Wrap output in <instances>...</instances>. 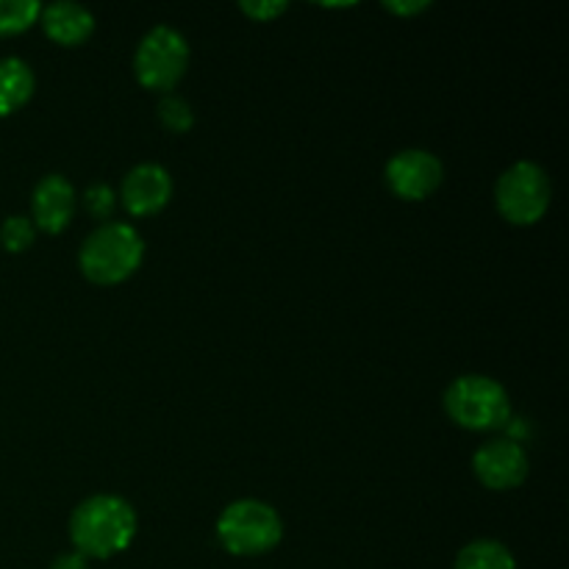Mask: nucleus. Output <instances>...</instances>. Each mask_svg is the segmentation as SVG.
<instances>
[{
    "label": "nucleus",
    "mask_w": 569,
    "mask_h": 569,
    "mask_svg": "<svg viewBox=\"0 0 569 569\" xmlns=\"http://www.w3.org/2000/svg\"><path fill=\"white\" fill-rule=\"evenodd\" d=\"M137 537V511L117 495L87 498L70 517V539L83 559H111Z\"/></svg>",
    "instance_id": "f257e3e1"
},
{
    "label": "nucleus",
    "mask_w": 569,
    "mask_h": 569,
    "mask_svg": "<svg viewBox=\"0 0 569 569\" xmlns=\"http://www.w3.org/2000/svg\"><path fill=\"white\" fill-rule=\"evenodd\" d=\"M144 256V242L139 231L128 222H106L83 242L78 264L92 283L114 287L139 270Z\"/></svg>",
    "instance_id": "f03ea898"
},
{
    "label": "nucleus",
    "mask_w": 569,
    "mask_h": 569,
    "mask_svg": "<svg viewBox=\"0 0 569 569\" xmlns=\"http://www.w3.org/2000/svg\"><path fill=\"white\" fill-rule=\"evenodd\" d=\"M445 411L467 431H500L511 420V400L495 378L461 376L445 392Z\"/></svg>",
    "instance_id": "7ed1b4c3"
},
{
    "label": "nucleus",
    "mask_w": 569,
    "mask_h": 569,
    "mask_svg": "<svg viewBox=\"0 0 569 569\" xmlns=\"http://www.w3.org/2000/svg\"><path fill=\"white\" fill-rule=\"evenodd\" d=\"M283 522L270 503L237 500L217 520V539L231 556H264L281 542Z\"/></svg>",
    "instance_id": "20e7f679"
},
{
    "label": "nucleus",
    "mask_w": 569,
    "mask_h": 569,
    "mask_svg": "<svg viewBox=\"0 0 569 569\" xmlns=\"http://www.w3.org/2000/svg\"><path fill=\"white\" fill-rule=\"evenodd\" d=\"M550 178L537 161H517L495 183V203L511 226H533L550 206Z\"/></svg>",
    "instance_id": "39448f33"
},
{
    "label": "nucleus",
    "mask_w": 569,
    "mask_h": 569,
    "mask_svg": "<svg viewBox=\"0 0 569 569\" xmlns=\"http://www.w3.org/2000/svg\"><path fill=\"white\" fill-rule=\"evenodd\" d=\"M189 64V44L181 31L170 26H156L139 42L133 56V72L144 89L170 92L183 78Z\"/></svg>",
    "instance_id": "423d86ee"
},
{
    "label": "nucleus",
    "mask_w": 569,
    "mask_h": 569,
    "mask_svg": "<svg viewBox=\"0 0 569 569\" xmlns=\"http://www.w3.org/2000/svg\"><path fill=\"white\" fill-rule=\"evenodd\" d=\"M387 183L398 198L426 200L442 183V161L422 148L400 150L387 164Z\"/></svg>",
    "instance_id": "0eeeda50"
},
{
    "label": "nucleus",
    "mask_w": 569,
    "mask_h": 569,
    "mask_svg": "<svg viewBox=\"0 0 569 569\" xmlns=\"http://www.w3.org/2000/svg\"><path fill=\"white\" fill-rule=\"evenodd\" d=\"M472 472L492 492H509L528 478V456L515 439H495L476 450Z\"/></svg>",
    "instance_id": "6e6552de"
},
{
    "label": "nucleus",
    "mask_w": 569,
    "mask_h": 569,
    "mask_svg": "<svg viewBox=\"0 0 569 569\" xmlns=\"http://www.w3.org/2000/svg\"><path fill=\"white\" fill-rule=\"evenodd\" d=\"M172 198V178L161 164H137L120 187V200L133 217H148L164 209Z\"/></svg>",
    "instance_id": "1a4fd4ad"
},
{
    "label": "nucleus",
    "mask_w": 569,
    "mask_h": 569,
    "mask_svg": "<svg viewBox=\"0 0 569 569\" xmlns=\"http://www.w3.org/2000/svg\"><path fill=\"white\" fill-rule=\"evenodd\" d=\"M33 226L44 233H61L76 214V187L64 176H44L31 194Z\"/></svg>",
    "instance_id": "9d476101"
},
{
    "label": "nucleus",
    "mask_w": 569,
    "mask_h": 569,
    "mask_svg": "<svg viewBox=\"0 0 569 569\" xmlns=\"http://www.w3.org/2000/svg\"><path fill=\"white\" fill-rule=\"evenodd\" d=\"M39 20H42L44 33H48L56 44H64V48L83 44L94 31L92 11L81 3H70V0H59V3L44 6V9L39 11Z\"/></svg>",
    "instance_id": "9b49d317"
},
{
    "label": "nucleus",
    "mask_w": 569,
    "mask_h": 569,
    "mask_svg": "<svg viewBox=\"0 0 569 569\" xmlns=\"http://www.w3.org/2000/svg\"><path fill=\"white\" fill-rule=\"evenodd\" d=\"M33 72L17 56H6L0 59V117L14 114L17 109L31 100L33 94Z\"/></svg>",
    "instance_id": "f8f14e48"
},
{
    "label": "nucleus",
    "mask_w": 569,
    "mask_h": 569,
    "mask_svg": "<svg viewBox=\"0 0 569 569\" xmlns=\"http://www.w3.org/2000/svg\"><path fill=\"white\" fill-rule=\"evenodd\" d=\"M453 569H517V561L503 542L478 539L461 550Z\"/></svg>",
    "instance_id": "ddd939ff"
},
{
    "label": "nucleus",
    "mask_w": 569,
    "mask_h": 569,
    "mask_svg": "<svg viewBox=\"0 0 569 569\" xmlns=\"http://www.w3.org/2000/svg\"><path fill=\"white\" fill-rule=\"evenodd\" d=\"M42 6L37 0H0V37L22 33L39 20Z\"/></svg>",
    "instance_id": "4468645a"
},
{
    "label": "nucleus",
    "mask_w": 569,
    "mask_h": 569,
    "mask_svg": "<svg viewBox=\"0 0 569 569\" xmlns=\"http://www.w3.org/2000/svg\"><path fill=\"white\" fill-rule=\"evenodd\" d=\"M33 237H37V226L28 217H6L0 226V242L9 253H22L31 248Z\"/></svg>",
    "instance_id": "2eb2a0df"
},
{
    "label": "nucleus",
    "mask_w": 569,
    "mask_h": 569,
    "mask_svg": "<svg viewBox=\"0 0 569 569\" xmlns=\"http://www.w3.org/2000/svg\"><path fill=\"white\" fill-rule=\"evenodd\" d=\"M159 117L164 122V128H170L176 133H187L194 126L192 106L183 98H178V94H164V100L159 103Z\"/></svg>",
    "instance_id": "dca6fc26"
},
{
    "label": "nucleus",
    "mask_w": 569,
    "mask_h": 569,
    "mask_svg": "<svg viewBox=\"0 0 569 569\" xmlns=\"http://www.w3.org/2000/svg\"><path fill=\"white\" fill-rule=\"evenodd\" d=\"M83 206L89 209V214L103 220V217H109L111 211H114L117 198L114 192H111V187H106V183H92V187L87 189V194H83Z\"/></svg>",
    "instance_id": "f3484780"
},
{
    "label": "nucleus",
    "mask_w": 569,
    "mask_h": 569,
    "mask_svg": "<svg viewBox=\"0 0 569 569\" xmlns=\"http://www.w3.org/2000/svg\"><path fill=\"white\" fill-rule=\"evenodd\" d=\"M239 9H242L250 20L270 22V20H276V17H281L283 11L289 9V3L287 0H259V3H256V0H242V3H239Z\"/></svg>",
    "instance_id": "a211bd4d"
},
{
    "label": "nucleus",
    "mask_w": 569,
    "mask_h": 569,
    "mask_svg": "<svg viewBox=\"0 0 569 569\" xmlns=\"http://www.w3.org/2000/svg\"><path fill=\"white\" fill-rule=\"evenodd\" d=\"M428 0H383V9L392 11V14L409 17V14H420V11L428 9Z\"/></svg>",
    "instance_id": "6ab92c4d"
},
{
    "label": "nucleus",
    "mask_w": 569,
    "mask_h": 569,
    "mask_svg": "<svg viewBox=\"0 0 569 569\" xmlns=\"http://www.w3.org/2000/svg\"><path fill=\"white\" fill-rule=\"evenodd\" d=\"M50 569H89V561L81 553H61Z\"/></svg>",
    "instance_id": "aec40b11"
}]
</instances>
